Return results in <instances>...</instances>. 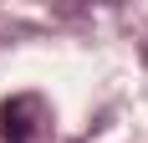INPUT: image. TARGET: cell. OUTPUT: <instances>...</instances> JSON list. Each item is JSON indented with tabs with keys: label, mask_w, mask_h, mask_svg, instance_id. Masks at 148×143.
<instances>
[{
	"label": "cell",
	"mask_w": 148,
	"mask_h": 143,
	"mask_svg": "<svg viewBox=\"0 0 148 143\" xmlns=\"http://www.w3.org/2000/svg\"><path fill=\"white\" fill-rule=\"evenodd\" d=\"M51 133V107L36 92H21V97L0 102V143H41Z\"/></svg>",
	"instance_id": "1"
}]
</instances>
